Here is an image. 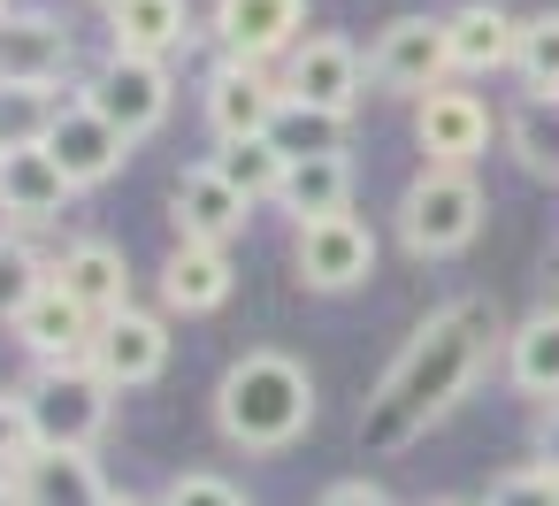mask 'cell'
I'll list each match as a JSON object with an SVG mask.
<instances>
[{
  "label": "cell",
  "instance_id": "30",
  "mask_svg": "<svg viewBox=\"0 0 559 506\" xmlns=\"http://www.w3.org/2000/svg\"><path fill=\"white\" fill-rule=\"evenodd\" d=\"M47 284V269L24 254V246H0V322H16L32 307V292Z\"/></svg>",
  "mask_w": 559,
  "mask_h": 506
},
{
  "label": "cell",
  "instance_id": "13",
  "mask_svg": "<svg viewBox=\"0 0 559 506\" xmlns=\"http://www.w3.org/2000/svg\"><path fill=\"white\" fill-rule=\"evenodd\" d=\"M284 108V85L261 70V62H223L207 78V131L215 139H261Z\"/></svg>",
  "mask_w": 559,
  "mask_h": 506
},
{
  "label": "cell",
  "instance_id": "22",
  "mask_svg": "<svg viewBox=\"0 0 559 506\" xmlns=\"http://www.w3.org/2000/svg\"><path fill=\"white\" fill-rule=\"evenodd\" d=\"M276 208H292V223H322V215H345L353 208V162L345 154H314V162H292L284 169V192Z\"/></svg>",
  "mask_w": 559,
  "mask_h": 506
},
{
  "label": "cell",
  "instance_id": "20",
  "mask_svg": "<svg viewBox=\"0 0 559 506\" xmlns=\"http://www.w3.org/2000/svg\"><path fill=\"white\" fill-rule=\"evenodd\" d=\"M185 32H192L185 0H108V39H116V55L162 62V55L185 47Z\"/></svg>",
  "mask_w": 559,
  "mask_h": 506
},
{
  "label": "cell",
  "instance_id": "23",
  "mask_svg": "<svg viewBox=\"0 0 559 506\" xmlns=\"http://www.w3.org/2000/svg\"><path fill=\"white\" fill-rule=\"evenodd\" d=\"M62 62H70V32H62L55 16L24 9V16L0 24V78H47V85H55Z\"/></svg>",
  "mask_w": 559,
  "mask_h": 506
},
{
  "label": "cell",
  "instance_id": "37",
  "mask_svg": "<svg viewBox=\"0 0 559 506\" xmlns=\"http://www.w3.org/2000/svg\"><path fill=\"white\" fill-rule=\"evenodd\" d=\"M437 506H467V498H437Z\"/></svg>",
  "mask_w": 559,
  "mask_h": 506
},
{
  "label": "cell",
  "instance_id": "9",
  "mask_svg": "<svg viewBox=\"0 0 559 506\" xmlns=\"http://www.w3.org/2000/svg\"><path fill=\"white\" fill-rule=\"evenodd\" d=\"M55 162H62V177L70 185H108L116 169H123V154H131V139L93 108V101H62V116L47 123V139H39Z\"/></svg>",
  "mask_w": 559,
  "mask_h": 506
},
{
  "label": "cell",
  "instance_id": "27",
  "mask_svg": "<svg viewBox=\"0 0 559 506\" xmlns=\"http://www.w3.org/2000/svg\"><path fill=\"white\" fill-rule=\"evenodd\" d=\"M215 169H223L246 200H276L292 162H284V154L269 146V131H261V139H223V146H215Z\"/></svg>",
  "mask_w": 559,
  "mask_h": 506
},
{
  "label": "cell",
  "instance_id": "28",
  "mask_svg": "<svg viewBox=\"0 0 559 506\" xmlns=\"http://www.w3.org/2000/svg\"><path fill=\"white\" fill-rule=\"evenodd\" d=\"M513 78L528 85V101H559V9L521 24V39H513Z\"/></svg>",
  "mask_w": 559,
  "mask_h": 506
},
{
  "label": "cell",
  "instance_id": "5",
  "mask_svg": "<svg viewBox=\"0 0 559 506\" xmlns=\"http://www.w3.org/2000/svg\"><path fill=\"white\" fill-rule=\"evenodd\" d=\"M368 78H376L383 93H406V101L437 93V85L452 78L444 16H399V24H383V39H376V55H368Z\"/></svg>",
  "mask_w": 559,
  "mask_h": 506
},
{
  "label": "cell",
  "instance_id": "19",
  "mask_svg": "<svg viewBox=\"0 0 559 506\" xmlns=\"http://www.w3.org/2000/svg\"><path fill=\"white\" fill-rule=\"evenodd\" d=\"M513 39H521V24H513L506 9H490V0H475V9L444 16V47H452V70H460V78L513 70Z\"/></svg>",
  "mask_w": 559,
  "mask_h": 506
},
{
  "label": "cell",
  "instance_id": "14",
  "mask_svg": "<svg viewBox=\"0 0 559 506\" xmlns=\"http://www.w3.org/2000/svg\"><path fill=\"white\" fill-rule=\"evenodd\" d=\"M307 0H215V39L230 62H269L284 47H299Z\"/></svg>",
  "mask_w": 559,
  "mask_h": 506
},
{
  "label": "cell",
  "instance_id": "6",
  "mask_svg": "<svg viewBox=\"0 0 559 506\" xmlns=\"http://www.w3.org/2000/svg\"><path fill=\"white\" fill-rule=\"evenodd\" d=\"M292 261H299V284L314 292H353L376 276V231L345 208V215H322V223H299L292 238Z\"/></svg>",
  "mask_w": 559,
  "mask_h": 506
},
{
  "label": "cell",
  "instance_id": "4",
  "mask_svg": "<svg viewBox=\"0 0 559 506\" xmlns=\"http://www.w3.org/2000/svg\"><path fill=\"white\" fill-rule=\"evenodd\" d=\"M108 376L93 368V361H55L32 391H24V407H32V437L39 445H93L100 429H108Z\"/></svg>",
  "mask_w": 559,
  "mask_h": 506
},
{
  "label": "cell",
  "instance_id": "34",
  "mask_svg": "<svg viewBox=\"0 0 559 506\" xmlns=\"http://www.w3.org/2000/svg\"><path fill=\"white\" fill-rule=\"evenodd\" d=\"M322 506H391V498H383L376 483H330V491H322Z\"/></svg>",
  "mask_w": 559,
  "mask_h": 506
},
{
  "label": "cell",
  "instance_id": "12",
  "mask_svg": "<svg viewBox=\"0 0 559 506\" xmlns=\"http://www.w3.org/2000/svg\"><path fill=\"white\" fill-rule=\"evenodd\" d=\"M116 391H139V384H154L162 368H169V330L154 322V315H139V307H123V315H108L100 330H93V353H85Z\"/></svg>",
  "mask_w": 559,
  "mask_h": 506
},
{
  "label": "cell",
  "instance_id": "21",
  "mask_svg": "<svg viewBox=\"0 0 559 506\" xmlns=\"http://www.w3.org/2000/svg\"><path fill=\"white\" fill-rule=\"evenodd\" d=\"M162 299H169L177 315H215V307L230 299V261H223V246L177 238V254H169V269H162Z\"/></svg>",
  "mask_w": 559,
  "mask_h": 506
},
{
  "label": "cell",
  "instance_id": "8",
  "mask_svg": "<svg viewBox=\"0 0 559 506\" xmlns=\"http://www.w3.org/2000/svg\"><path fill=\"white\" fill-rule=\"evenodd\" d=\"M85 101H93L123 139H154L162 116H169V70H162V62H139V55H116V62L85 85Z\"/></svg>",
  "mask_w": 559,
  "mask_h": 506
},
{
  "label": "cell",
  "instance_id": "31",
  "mask_svg": "<svg viewBox=\"0 0 559 506\" xmlns=\"http://www.w3.org/2000/svg\"><path fill=\"white\" fill-rule=\"evenodd\" d=\"M483 506H559V468H513V475H498L490 483V498Z\"/></svg>",
  "mask_w": 559,
  "mask_h": 506
},
{
  "label": "cell",
  "instance_id": "26",
  "mask_svg": "<svg viewBox=\"0 0 559 506\" xmlns=\"http://www.w3.org/2000/svg\"><path fill=\"white\" fill-rule=\"evenodd\" d=\"M55 116L62 101L47 78H0V146H39Z\"/></svg>",
  "mask_w": 559,
  "mask_h": 506
},
{
  "label": "cell",
  "instance_id": "1",
  "mask_svg": "<svg viewBox=\"0 0 559 506\" xmlns=\"http://www.w3.org/2000/svg\"><path fill=\"white\" fill-rule=\"evenodd\" d=\"M490 345H498V307H490V299H452V307H437V315L399 345V361L383 368V384L368 391V407H360V445H368V452H406L421 429H437V422L475 391Z\"/></svg>",
  "mask_w": 559,
  "mask_h": 506
},
{
  "label": "cell",
  "instance_id": "7",
  "mask_svg": "<svg viewBox=\"0 0 559 506\" xmlns=\"http://www.w3.org/2000/svg\"><path fill=\"white\" fill-rule=\"evenodd\" d=\"M360 85H368V62L353 55V39H337V32H314V39H299V47H292V70H284V101H307V108L353 116Z\"/></svg>",
  "mask_w": 559,
  "mask_h": 506
},
{
  "label": "cell",
  "instance_id": "25",
  "mask_svg": "<svg viewBox=\"0 0 559 506\" xmlns=\"http://www.w3.org/2000/svg\"><path fill=\"white\" fill-rule=\"evenodd\" d=\"M269 146L284 162H314V154H345V116L330 108H307V101H284L276 123H269Z\"/></svg>",
  "mask_w": 559,
  "mask_h": 506
},
{
  "label": "cell",
  "instance_id": "2",
  "mask_svg": "<svg viewBox=\"0 0 559 506\" xmlns=\"http://www.w3.org/2000/svg\"><path fill=\"white\" fill-rule=\"evenodd\" d=\"M215 422H223V437L246 445V452H284V445H299L307 422H314V376H307L292 353H246V361H230L223 384H215Z\"/></svg>",
  "mask_w": 559,
  "mask_h": 506
},
{
  "label": "cell",
  "instance_id": "38",
  "mask_svg": "<svg viewBox=\"0 0 559 506\" xmlns=\"http://www.w3.org/2000/svg\"><path fill=\"white\" fill-rule=\"evenodd\" d=\"M0 24H9V0H0Z\"/></svg>",
  "mask_w": 559,
  "mask_h": 506
},
{
  "label": "cell",
  "instance_id": "15",
  "mask_svg": "<svg viewBox=\"0 0 559 506\" xmlns=\"http://www.w3.org/2000/svg\"><path fill=\"white\" fill-rule=\"evenodd\" d=\"M55 284H62L93 322H108V315H123V307H131V269H123V254H116L108 238H78V246H62Z\"/></svg>",
  "mask_w": 559,
  "mask_h": 506
},
{
  "label": "cell",
  "instance_id": "11",
  "mask_svg": "<svg viewBox=\"0 0 559 506\" xmlns=\"http://www.w3.org/2000/svg\"><path fill=\"white\" fill-rule=\"evenodd\" d=\"M169 215H177V238H192V246H230V238L246 231L253 200H246L215 162H200V169H185V177H177Z\"/></svg>",
  "mask_w": 559,
  "mask_h": 506
},
{
  "label": "cell",
  "instance_id": "16",
  "mask_svg": "<svg viewBox=\"0 0 559 506\" xmlns=\"http://www.w3.org/2000/svg\"><path fill=\"white\" fill-rule=\"evenodd\" d=\"M16 491L32 506H108V483H100L93 452H78V445H32L16 468Z\"/></svg>",
  "mask_w": 559,
  "mask_h": 506
},
{
  "label": "cell",
  "instance_id": "33",
  "mask_svg": "<svg viewBox=\"0 0 559 506\" xmlns=\"http://www.w3.org/2000/svg\"><path fill=\"white\" fill-rule=\"evenodd\" d=\"M162 506H246V491L223 483V475H185V483H169Z\"/></svg>",
  "mask_w": 559,
  "mask_h": 506
},
{
  "label": "cell",
  "instance_id": "10",
  "mask_svg": "<svg viewBox=\"0 0 559 506\" xmlns=\"http://www.w3.org/2000/svg\"><path fill=\"white\" fill-rule=\"evenodd\" d=\"M414 139H421V154H429V162L467 169V162L490 146V108H483L467 85H437V93H421V101H414Z\"/></svg>",
  "mask_w": 559,
  "mask_h": 506
},
{
  "label": "cell",
  "instance_id": "29",
  "mask_svg": "<svg viewBox=\"0 0 559 506\" xmlns=\"http://www.w3.org/2000/svg\"><path fill=\"white\" fill-rule=\"evenodd\" d=\"M506 139H513L521 169H536V177H559V101H528V108L506 123Z\"/></svg>",
  "mask_w": 559,
  "mask_h": 506
},
{
  "label": "cell",
  "instance_id": "17",
  "mask_svg": "<svg viewBox=\"0 0 559 506\" xmlns=\"http://www.w3.org/2000/svg\"><path fill=\"white\" fill-rule=\"evenodd\" d=\"M93 330H100V322H93L55 276H47V284L32 292V307L16 315V338H24L47 368H55V361H85V353H93Z\"/></svg>",
  "mask_w": 559,
  "mask_h": 506
},
{
  "label": "cell",
  "instance_id": "36",
  "mask_svg": "<svg viewBox=\"0 0 559 506\" xmlns=\"http://www.w3.org/2000/svg\"><path fill=\"white\" fill-rule=\"evenodd\" d=\"M0 506H32V498H24V491H16V483H9V491H0Z\"/></svg>",
  "mask_w": 559,
  "mask_h": 506
},
{
  "label": "cell",
  "instance_id": "24",
  "mask_svg": "<svg viewBox=\"0 0 559 506\" xmlns=\"http://www.w3.org/2000/svg\"><path fill=\"white\" fill-rule=\"evenodd\" d=\"M506 376H513V391H528V399H559V307L528 315V322L506 338Z\"/></svg>",
  "mask_w": 559,
  "mask_h": 506
},
{
  "label": "cell",
  "instance_id": "32",
  "mask_svg": "<svg viewBox=\"0 0 559 506\" xmlns=\"http://www.w3.org/2000/svg\"><path fill=\"white\" fill-rule=\"evenodd\" d=\"M32 445H39V437H32V407H24L16 391H0V475H16Z\"/></svg>",
  "mask_w": 559,
  "mask_h": 506
},
{
  "label": "cell",
  "instance_id": "3",
  "mask_svg": "<svg viewBox=\"0 0 559 506\" xmlns=\"http://www.w3.org/2000/svg\"><path fill=\"white\" fill-rule=\"evenodd\" d=\"M475 231H483V185H475L467 169L429 162V169L406 185V200H399V238H406V254H414V261H452L460 246H475Z\"/></svg>",
  "mask_w": 559,
  "mask_h": 506
},
{
  "label": "cell",
  "instance_id": "18",
  "mask_svg": "<svg viewBox=\"0 0 559 506\" xmlns=\"http://www.w3.org/2000/svg\"><path fill=\"white\" fill-rule=\"evenodd\" d=\"M70 192L78 185L62 177V162L47 146H0V208H16L24 223H47L70 208Z\"/></svg>",
  "mask_w": 559,
  "mask_h": 506
},
{
  "label": "cell",
  "instance_id": "35",
  "mask_svg": "<svg viewBox=\"0 0 559 506\" xmlns=\"http://www.w3.org/2000/svg\"><path fill=\"white\" fill-rule=\"evenodd\" d=\"M536 445H544V468H559V399H551V414H544V429H536Z\"/></svg>",
  "mask_w": 559,
  "mask_h": 506
}]
</instances>
